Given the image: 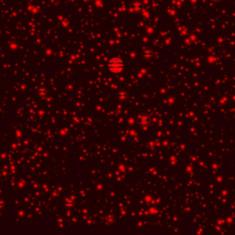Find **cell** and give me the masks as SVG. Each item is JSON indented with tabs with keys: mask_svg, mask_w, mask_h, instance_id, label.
I'll use <instances>...</instances> for the list:
<instances>
[{
	"mask_svg": "<svg viewBox=\"0 0 235 235\" xmlns=\"http://www.w3.org/2000/svg\"><path fill=\"white\" fill-rule=\"evenodd\" d=\"M122 67H123L122 62L118 58H113L110 61V62H108V68L112 72H114V73H117V72L120 71Z\"/></svg>",
	"mask_w": 235,
	"mask_h": 235,
	"instance_id": "6da1fadb",
	"label": "cell"
}]
</instances>
